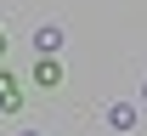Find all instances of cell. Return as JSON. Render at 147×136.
<instances>
[{
	"mask_svg": "<svg viewBox=\"0 0 147 136\" xmlns=\"http://www.w3.org/2000/svg\"><path fill=\"white\" fill-rule=\"evenodd\" d=\"M23 102H28V85H23L11 68H0V119H11V114H23Z\"/></svg>",
	"mask_w": 147,
	"mask_h": 136,
	"instance_id": "obj_1",
	"label": "cell"
},
{
	"mask_svg": "<svg viewBox=\"0 0 147 136\" xmlns=\"http://www.w3.org/2000/svg\"><path fill=\"white\" fill-rule=\"evenodd\" d=\"M28 79H34L40 91H57V85H62V62H57V57H40L34 68H28Z\"/></svg>",
	"mask_w": 147,
	"mask_h": 136,
	"instance_id": "obj_2",
	"label": "cell"
},
{
	"mask_svg": "<svg viewBox=\"0 0 147 136\" xmlns=\"http://www.w3.org/2000/svg\"><path fill=\"white\" fill-rule=\"evenodd\" d=\"M62 40H68V34H62L57 23H40V28H34V45H40V57H57V45H62Z\"/></svg>",
	"mask_w": 147,
	"mask_h": 136,
	"instance_id": "obj_3",
	"label": "cell"
},
{
	"mask_svg": "<svg viewBox=\"0 0 147 136\" xmlns=\"http://www.w3.org/2000/svg\"><path fill=\"white\" fill-rule=\"evenodd\" d=\"M102 119H108L113 131H136V108H130V102H113V108H108Z\"/></svg>",
	"mask_w": 147,
	"mask_h": 136,
	"instance_id": "obj_4",
	"label": "cell"
},
{
	"mask_svg": "<svg viewBox=\"0 0 147 136\" xmlns=\"http://www.w3.org/2000/svg\"><path fill=\"white\" fill-rule=\"evenodd\" d=\"M0 57H6V28H0Z\"/></svg>",
	"mask_w": 147,
	"mask_h": 136,
	"instance_id": "obj_5",
	"label": "cell"
},
{
	"mask_svg": "<svg viewBox=\"0 0 147 136\" xmlns=\"http://www.w3.org/2000/svg\"><path fill=\"white\" fill-rule=\"evenodd\" d=\"M23 136H40V131H23Z\"/></svg>",
	"mask_w": 147,
	"mask_h": 136,
	"instance_id": "obj_6",
	"label": "cell"
},
{
	"mask_svg": "<svg viewBox=\"0 0 147 136\" xmlns=\"http://www.w3.org/2000/svg\"><path fill=\"white\" fill-rule=\"evenodd\" d=\"M142 97H147V85H142Z\"/></svg>",
	"mask_w": 147,
	"mask_h": 136,
	"instance_id": "obj_7",
	"label": "cell"
}]
</instances>
